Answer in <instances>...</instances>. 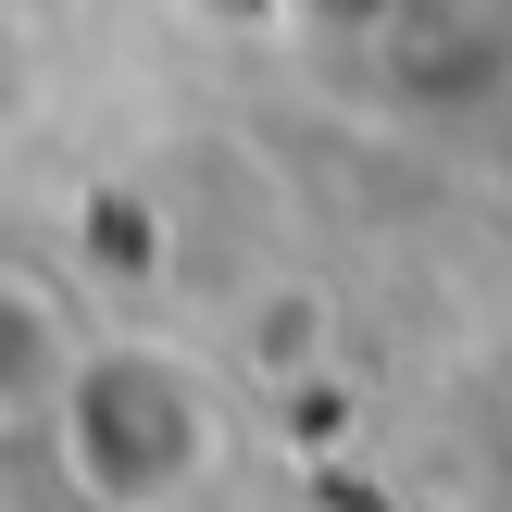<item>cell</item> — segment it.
Listing matches in <instances>:
<instances>
[{"label":"cell","instance_id":"cell-1","mask_svg":"<svg viewBox=\"0 0 512 512\" xmlns=\"http://www.w3.org/2000/svg\"><path fill=\"white\" fill-rule=\"evenodd\" d=\"M38 425L88 512H188V488L213 475V388L150 338L75 350Z\"/></svg>","mask_w":512,"mask_h":512},{"label":"cell","instance_id":"cell-2","mask_svg":"<svg viewBox=\"0 0 512 512\" xmlns=\"http://www.w3.org/2000/svg\"><path fill=\"white\" fill-rule=\"evenodd\" d=\"M450 463L475 475V500L512 512V338H488L450 375Z\"/></svg>","mask_w":512,"mask_h":512}]
</instances>
